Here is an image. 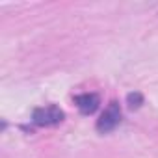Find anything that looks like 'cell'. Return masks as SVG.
<instances>
[{
  "label": "cell",
  "mask_w": 158,
  "mask_h": 158,
  "mask_svg": "<svg viewBox=\"0 0 158 158\" xmlns=\"http://www.w3.org/2000/svg\"><path fill=\"white\" fill-rule=\"evenodd\" d=\"M63 119H65V114L56 104H48V106L35 108L34 114H32V121L37 127H54V125H60Z\"/></svg>",
  "instance_id": "6da1fadb"
},
{
  "label": "cell",
  "mask_w": 158,
  "mask_h": 158,
  "mask_svg": "<svg viewBox=\"0 0 158 158\" xmlns=\"http://www.w3.org/2000/svg\"><path fill=\"white\" fill-rule=\"evenodd\" d=\"M119 121H121V108H119V104L114 101V102H110L108 104V108L102 112V115L99 117V121H97V130L101 132V134H108V132H112L117 125H119Z\"/></svg>",
  "instance_id": "7a4b0ae2"
},
{
  "label": "cell",
  "mask_w": 158,
  "mask_h": 158,
  "mask_svg": "<svg viewBox=\"0 0 158 158\" xmlns=\"http://www.w3.org/2000/svg\"><path fill=\"white\" fill-rule=\"evenodd\" d=\"M74 102H76V108L80 110L84 115H89V114H93L99 108L101 99H99L97 93H82V95L74 97Z\"/></svg>",
  "instance_id": "3957f363"
},
{
  "label": "cell",
  "mask_w": 158,
  "mask_h": 158,
  "mask_svg": "<svg viewBox=\"0 0 158 158\" xmlns=\"http://www.w3.org/2000/svg\"><path fill=\"white\" fill-rule=\"evenodd\" d=\"M127 101H128V106H130V108H139V106L143 104V97H141V93H138V91L130 93V95L127 97Z\"/></svg>",
  "instance_id": "277c9868"
}]
</instances>
